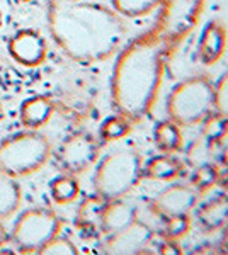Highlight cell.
Instances as JSON below:
<instances>
[{
    "instance_id": "30bf717a",
    "label": "cell",
    "mask_w": 228,
    "mask_h": 255,
    "mask_svg": "<svg viewBox=\"0 0 228 255\" xmlns=\"http://www.w3.org/2000/svg\"><path fill=\"white\" fill-rule=\"evenodd\" d=\"M198 201H200V192L193 186L172 184L155 197H152L150 209L153 215L165 220V218L176 215H189L196 208Z\"/></svg>"
},
{
    "instance_id": "9a60e30c",
    "label": "cell",
    "mask_w": 228,
    "mask_h": 255,
    "mask_svg": "<svg viewBox=\"0 0 228 255\" xmlns=\"http://www.w3.org/2000/svg\"><path fill=\"white\" fill-rule=\"evenodd\" d=\"M198 223L205 232H217L228 225V196L222 194L205 203L196 213Z\"/></svg>"
},
{
    "instance_id": "5b68a950",
    "label": "cell",
    "mask_w": 228,
    "mask_h": 255,
    "mask_svg": "<svg viewBox=\"0 0 228 255\" xmlns=\"http://www.w3.org/2000/svg\"><path fill=\"white\" fill-rule=\"evenodd\" d=\"M165 111L169 119L181 128L200 125L215 111V82L206 73L181 80L169 94Z\"/></svg>"
},
{
    "instance_id": "5bb4252c",
    "label": "cell",
    "mask_w": 228,
    "mask_h": 255,
    "mask_svg": "<svg viewBox=\"0 0 228 255\" xmlns=\"http://www.w3.org/2000/svg\"><path fill=\"white\" fill-rule=\"evenodd\" d=\"M56 111V104L48 96H32L22 101L19 108L20 123L26 129H41Z\"/></svg>"
},
{
    "instance_id": "d6986e66",
    "label": "cell",
    "mask_w": 228,
    "mask_h": 255,
    "mask_svg": "<svg viewBox=\"0 0 228 255\" xmlns=\"http://www.w3.org/2000/svg\"><path fill=\"white\" fill-rule=\"evenodd\" d=\"M49 196L51 199L55 201L56 204H70L73 201L78 199L80 196V184L77 180V175H72V174H60L56 175L55 179H51L49 182Z\"/></svg>"
},
{
    "instance_id": "d6a6232c",
    "label": "cell",
    "mask_w": 228,
    "mask_h": 255,
    "mask_svg": "<svg viewBox=\"0 0 228 255\" xmlns=\"http://www.w3.org/2000/svg\"><path fill=\"white\" fill-rule=\"evenodd\" d=\"M49 2H77V0H49Z\"/></svg>"
},
{
    "instance_id": "4dcf8cb0",
    "label": "cell",
    "mask_w": 228,
    "mask_h": 255,
    "mask_svg": "<svg viewBox=\"0 0 228 255\" xmlns=\"http://www.w3.org/2000/svg\"><path fill=\"white\" fill-rule=\"evenodd\" d=\"M218 184H222V187H225L228 191V170L225 172V174H220V180Z\"/></svg>"
},
{
    "instance_id": "ac0fdd59",
    "label": "cell",
    "mask_w": 228,
    "mask_h": 255,
    "mask_svg": "<svg viewBox=\"0 0 228 255\" xmlns=\"http://www.w3.org/2000/svg\"><path fill=\"white\" fill-rule=\"evenodd\" d=\"M153 141L162 153H177L184 145V136H182L181 126L174 123L172 119L157 123L153 129Z\"/></svg>"
},
{
    "instance_id": "7a4b0ae2",
    "label": "cell",
    "mask_w": 228,
    "mask_h": 255,
    "mask_svg": "<svg viewBox=\"0 0 228 255\" xmlns=\"http://www.w3.org/2000/svg\"><path fill=\"white\" fill-rule=\"evenodd\" d=\"M171 55L155 26L124 43L116 53L111 75V102L116 113L131 123L150 118Z\"/></svg>"
},
{
    "instance_id": "3957f363",
    "label": "cell",
    "mask_w": 228,
    "mask_h": 255,
    "mask_svg": "<svg viewBox=\"0 0 228 255\" xmlns=\"http://www.w3.org/2000/svg\"><path fill=\"white\" fill-rule=\"evenodd\" d=\"M53 155L51 139L39 129H26L0 139V172L14 179L39 172Z\"/></svg>"
},
{
    "instance_id": "f1b7e54d",
    "label": "cell",
    "mask_w": 228,
    "mask_h": 255,
    "mask_svg": "<svg viewBox=\"0 0 228 255\" xmlns=\"http://www.w3.org/2000/svg\"><path fill=\"white\" fill-rule=\"evenodd\" d=\"M9 244V232H7V228L3 226V221L0 220V252L3 250V247Z\"/></svg>"
},
{
    "instance_id": "e0dca14e",
    "label": "cell",
    "mask_w": 228,
    "mask_h": 255,
    "mask_svg": "<svg viewBox=\"0 0 228 255\" xmlns=\"http://www.w3.org/2000/svg\"><path fill=\"white\" fill-rule=\"evenodd\" d=\"M22 204V187L19 179L0 172V220L5 221L17 215Z\"/></svg>"
},
{
    "instance_id": "836d02e7",
    "label": "cell",
    "mask_w": 228,
    "mask_h": 255,
    "mask_svg": "<svg viewBox=\"0 0 228 255\" xmlns=\"http://www.w3.org/2000/svg\"><path fill=\"white\" fill-rule=\"evenodd\" d=\"M3 119V109H2V104H0V123H2Z\"/></svg>"
},
{
    "instance_id": "1f68e13d",
    "label": "cell",
    "mask_w": 228,
    "mask_h": 255,
    "mask_svg": "<svg viewBox=\"0 0 228 255\" xmlns=\"http://www.w3.org/2000/svg\"><path fill=\"white\" fill-rule=\"evenodd\" d=\"M222 162L228 167V145L223 148V151H222Z\"/></svg>"
},
{
    "instance_id": "e575fe53",
    "label": "cell",
    "mask_w": 228,
    "mask_h": 255,
    "mask_svg": "<svg viewBox=\"0 0 228 255\" xmlns=\"http://www.w3.org/2000/svg\"><path fill=\"white\" fill-rule=\"evenodd\" d=\"M20 2H31V0H20Z\"/></svg>"
},
{
    "instance_id": "44dd1931",
    "label": "cell",
    "mask_w": 228,
    "mask_h": 255,
    "mask_svg": "<svg viewBox=\"0 0 228 255\" xmlns=\"http://www.w3.org/2000/svg\"><path fill=\"white\" fill-rule=\"evenodd\" d=\"M131 125L133 123L126 119L121 114L116 113L114 116H109L102 121L101 128H99V136H101L102 143H113L119 141V139L126 138L131 133Z\"/></svg>"
},
{
    "instance_id": "7402d4cb",
    "label": "cell",
    "mask_w": 228,
    "mask_h": 255,
    "mask_svg": "<svg viewBox=\"0 0 228 255\" xmlns=\"http://www.w3.org/2000/svg\"><path fill=\"white\" fill-rule=\"evenodd\" d=\"M201 125V136L205 138V141L211 145V143H220L223 138L228 134V118L223 116L222 113H210Z\"/></svg>"
},
{
    "instance_id": "7c38bea8",
    "label": "cell",
    "mask_w": 228,
    "mask_h": 255,
    "mask_svg": "<svg viewBox=\"0 0 228 255\" xmlns=\"http://www.w3.org/2000/svg\"><path fill=\"white\" fill-rule=\"evenodd\" d=\"M228 48V31L222 20H210L201 31L196 56L203 67H215L225 56Z\"/></svg>"
},
{
    "instance_id": "6da1fadb",
    "label": "cell",
    "mask_w": 228,
    "mask_h": 255,
    "mask_svg": "<svg viewBox=\"0 0 228 255\" xmlns=\"http://www.w3.org/2000/svg\"><path fill=\"white\" fill-rule=\"evenodd\" d=\"M46 26L60 51L82 65L109 60L124 46L130 34L126 19L113 7L87 0H48Z\"/></svg>"
},
{
    "instance_id": "f546056e",
    "label": "cell",
    "mask_w": 228,
    "mask_h": 255,
    "mask_svg": "<svg viewBox=\"0 0 228 255\" xmlns=\"http://www.w3.org/2000/svg\"><path fill=\"white\" fill-rule=\"evenodd\" d=\"M222 247L225 252H228V225L223 228V237H222Z\"/></svg>"
},
{
    "instance_id": "277c9868",
    "label": "cell",
    "mask_w": 228,
    "mask_h": 255,
    "mask_svg": "<svg viewBox=\"0 0 228 255\" xmlns=\"http://www.w3.org/2000/svg\"><path fill=\"white\" fill-rule=\"evenodd\" d=\"M143 179V160L138 150L124 146L101 158L94 172V191L104 201L126 197Z\"/></svg>"
},
{
    "instance_id": "4316f807",
    "label": "cell",
    "mask_w": 228,
    "mask_h": 255,
    "mask_svg": "<svg viewBox=\"0 0 228 255\" xmlns=\"http://www.w3.org/2000/svg\"><path fill=\"white\" fill-rule=\"evenodd\" d=\"M215 111L228 118V72L215 82Z\"/></svg>"
},
{
    "instance_id": "cb8c5ba5",
    "label": "cell",
    "mask_w": 228,
    "mask_h": 255,
    "mask_svg": "<svg viewBox=\"0 0 228 255\" xmlns=\"http://www.w3.org/2000/svg\"><path fill=\"white\" fill-rule=\"evenodd\" d=\"M220 174H222V172H220L213 163H210V162L200 163V165L194 168L193 187L196 189L200 194H203V192L210 191L211 187L217 186L220 180Z\"/></svg>"
},
{
    "instance_id": "9c48e42d",
    "label": "cell",
    "mask_w": 228,
    "mask_h": 255,
    "mask_svg": "<svg viewBox=\"0 0 228 255\" xmlns=\"http://www.w3.org/2000/svg\"><path fill=\"white\" fill-rule=\"evenodd\" d=\"M10 58L20 67L36 68L46 61L48 44L44 36L36 29H20L9 39L7 44Z\"/></svg>"
},
{
    "instance_id": "52a82bcc",
    "label": "cell",
    "mask_w": 228,
    "mask_h": 255,
    "mask_svg": "<svg viewBox=\"0 0 228 255\" xmlns=\"http://www.w3.org/2000/svg\"><path fill=\"white\" fill-rule=\"evenodd\" d=\"M205 5L206 0H162L153 26L171 51L196 29Z\"/></svg>"
},
{
    "instance_id": "ba28073f",
    "label": "cell",
    "mask_w": 228,
    "mask_h": 255,
    "mask_svg": "<svg viewBox=\"0 0 228 255\" xmlns=\"http://www.w3.org/2000/svg\"><path fill=\"white\" fill-rule=\"evenodd\" d=\"M55 158L61 172L78 175L89 170L97 162L99 143L92 134L85 131H75L60 143Z\"/></svg>"
},
{
    "instance_id": "83f0119b",
    "label": "cell",
    "mask_w": 228,
    "mask_h": 255,
    "mask_svg": "<svg viewBox=\"0 0 228 255\" xmlns=\"http://www.w3.org/2000/svg\"><path fill=\"white\" fill-rule=\"evenodd\" d=\"M160 254H179L181 249L177 245V240H171V238H165V242L159 247Z\"/></svg>"
},
{
    "instance_id": "2e32d148",
    "label": "cell",
    "mask_w": 228,
    "mask_h": 255,
    "mask_svg": "<svg viewBox=\"0 0 228 255\" xmlns=\"http://www.w3.org/2000/svg\"><path fill=\"white\" fill-rule=\"evenodd\" d=\"M182 174V163L171 153H162L150 158L143 165V177L157 182H172Z\"/></svg>"
},
{
    "instance_id": "603a6c76",
    "label": "cell",
    "mask_w": 228,
    "mask_h": 255,
    "mask_svg": "<svg viewBox=\"0 0 228 255\" xmlns=\"http://www.w3.org/2000/svg\"><path fill=\"white\" fill-rule=\"evenodd\" d=\"M104 199L99 196L89 197L84 201V204L78 209V225L80 228H97L99 230V220H101V211ZM101 232V230H99Z\"/></svg>"
},
{
    "instance_id": "ffe728a7",
    "label": "cell",
    "mask_w": 228,
    "mask_h": 255,
    "mask_svg": "<svg viewBox=\"0 0 228 255\" xmlns=\"http://www.w3.org/2000/svg\"><path fill=\"white\" fill-rule=\"evenodd\" d=\"M162 0H111V7L124 19L147 17L159 10Z\"/></svg>"
},
{
    "instance_id": "484cf974",
    "label": "cell",
    "mask_w": 228,
    "mask_h": 255,
    "mask_svg": "<svg viewBox=\"0 0 228 255\" xmlns=\"http://www.w3.org/2000/svg\"><path fill=\"white\" fill-rule=\"evenodd\" d=\"M38 254H61V255H75L78 254L77 245L70 240L68 237H63L61 233H58L56 237H53Z\"/></svg>"
},
{
    "instance_id": "4fadbf2b",
    "label": "cell",
    "mask_w": 228,
    "mask_h": 255,
    "mask_svg": "<svg viewBox=\"0 0 228 255\" xmlns=\"http://www.w3.org/2000/svg\"><path fill=\"white\" fill-rule=\"evenodd\" d=\"M136 220H138V211L124 197L104 201L101 211V220H99V230L104 235H111V233H116L119 230L126 228L128 225H131Z\"/></svg>"
},
{
    "instance_id": "8fae6325",
    "label": "cell",
    "mask_w": 228,
    "mask_h": 255,
    "mask_svg": "<svg viewBox=\"0 0 228 255\" xmlns=\"http://www.w3.org/2000/svg\"><path fill=\"white\" fill-rule=\"evenodd\" d=\"M153 232L143 221L136 220L126 228L106 235L104 250L107 254H142L152 244Z\"/></svg>"
},
{
    "instance_id": "8992f818",
    "label": "cell",
    "mask_w": 228,
    "mask_h": 255,
    "mask_svg": "<svg viewBox=\"0 0 228 255\" xmlns=\"http://www.w3.org/2000/svg\"><path fill=\"white\" fill-rule=\"evenodd\" d=\"M63 221L49 208H27L20 211L9 232V244L17 252L38 254L44 245L61 233Z\"/></svg>"
},
{
    "instance_id": "d4e9b609",
    "label": "cell",
    "mask_w": 228,
    "mask_h": 255,
    "mask_svg": "<svg viewBox=\"0 0 228 255\" xmlns=\"http://www.w3.org/2000/svg\"><path fill=\"white\" fill-rule=\"evenodd\" d=\"M191 216L189 215H176L165 218V226L164 233L165 238H171V240H181L191 232Z\"/></svg>"
}]
</instances>
